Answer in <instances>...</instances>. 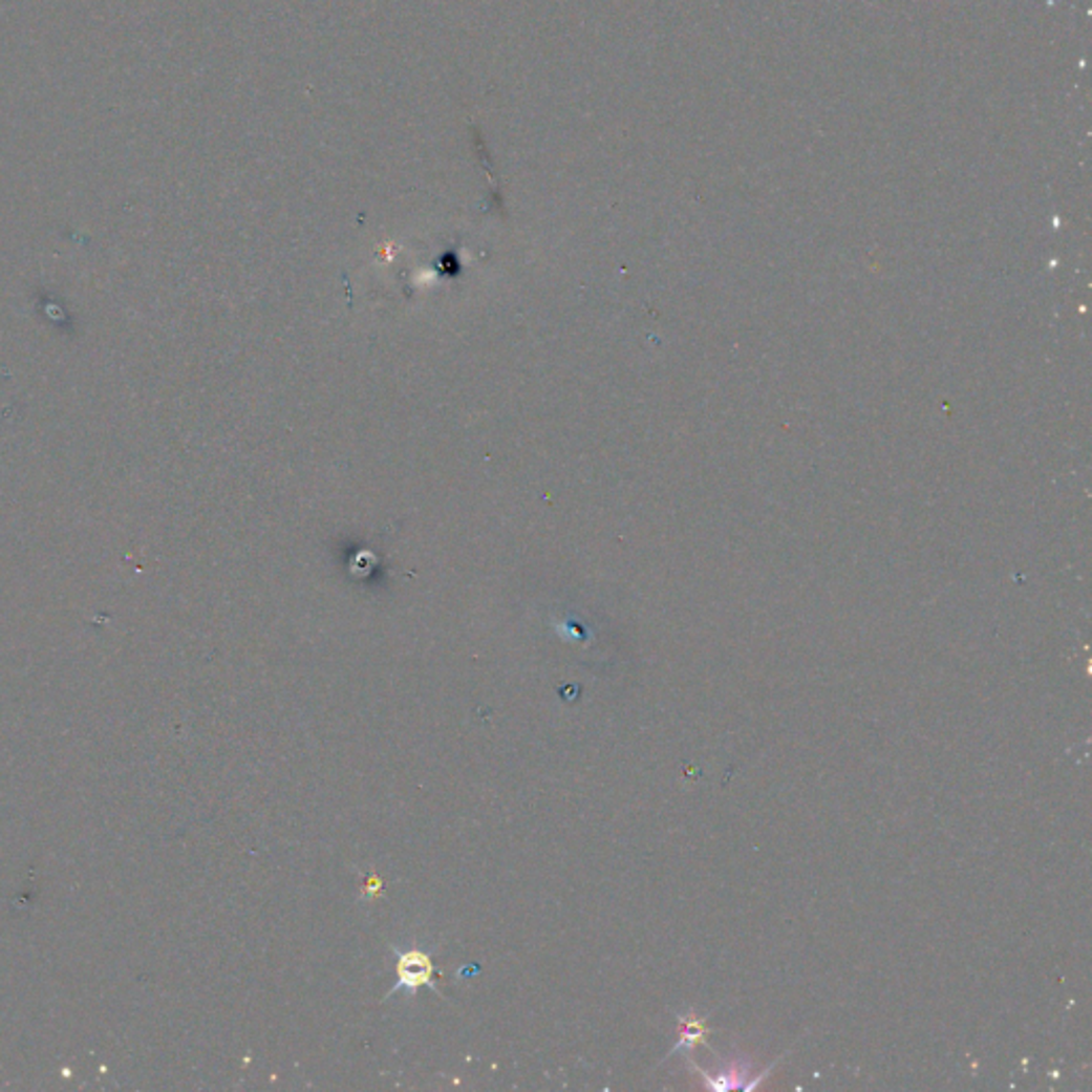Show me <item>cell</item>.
I'll use <instances>...</instances> for the list:
<instances>
[{"instance_id":"1","label":"cell","mask_w":1092,"mask_h":1092,"mask_svg":"<svg viewBox=\"0 0 1092 1092\" xmlns=\"http://www.w3.org/2000/svg\"><path fill=\"white\" fill-rule=\"evenodd\" d=\"M393 951L398 954V984L387 994V999H391L393 994H398L402 990L406 994H410V997L419 988H429L431 992H437V986L433 982L435 965H433V960H431V956L427 951H423V949H400V947H393Z\"/></svg>"},{"instance_id":"2","label":"cell","mask_w":1092,"mask_h":1092,"mask_svg":"<svg viewBox=\"0 0 1092 1092\" xmlns=\"http://www.w3.org/2000/svg\"><path fill=\"white\" fill-rule=\"evenodd\" d=\"M704 1084L713 1090H730V1088H755V1082L751 1079V1069L743 1061H730L726 1067L718 1069V1073H706L704 1069H698Z\"/></svg>"},{"instance_id":"3","label":"cell","mask_w":1092,"mask_h":1092,"mask_svg":"<svg viewBox=\"0 0 1092 1092\" xmlns=\"http://www.w3.org/2000/svg\"><path fill=\"white\" fill-rule=\"evenodd\" d=\"M382 890V881L378 877H369L367 883H365V896L371 898L373 894H378Z\"/></svg>"}]
</instances>
